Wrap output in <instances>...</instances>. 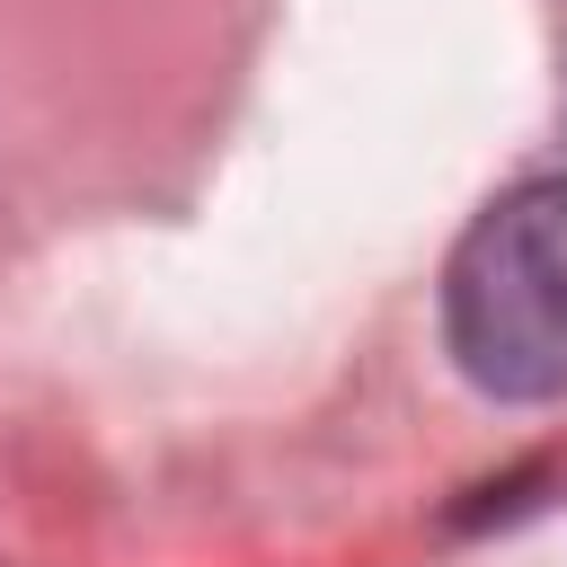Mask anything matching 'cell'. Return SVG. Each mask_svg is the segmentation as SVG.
<instances>
[{"instance_id": "cell-1", "label": "cell", "mask_w": 567, "mask_h": 567, "mask_svg": "<svg viewBox=\"0 0 567 567\" xmlns=\"http://www.w3.org/2000/svg\"><path fill=\"white\" fill-rule=\"evenodd\" d=\"M443 337L496 399L567 390V177L496 195L443 266Z\"/></svg>"}]
</instances>
